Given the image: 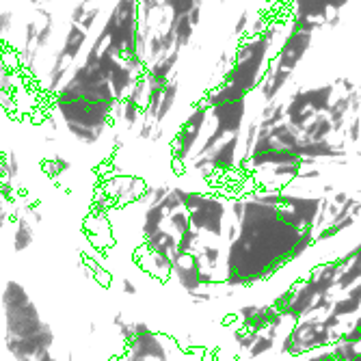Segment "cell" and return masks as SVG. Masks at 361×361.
<instances>
[{"mask_svg": "<svg viewBox=\"0 0 361 361\" xmlns=\"http://www.w3.org/2000/svg\"><path fill=\"white\" fill-rule=\"evenodd\" d=\"M294 71H288V69H281V67H277V65H268L266 69V74L260 82V93L264 98V102L268 104V102H275V98L281 93V89L288 85V80L292 78Z\"/></svg>", "mask_w": 361, "mask_h": 361, "instance_id": "277c9868", "label": "cell"}, {"mask_svg": "<svg viewBox=\"0 0 361 361\" xmlns=\"http://www.w3.org/2000/svg\"><path fill=\"white\" fill-rule=\"evenodd\" d=\"M96 331H98V327H96V322H91V325H89V333H96Z\"/></svg>", "mask_w": 361, "mask_h": 361, "instance_id": "2e32d148", "label": "cell"}, {"mask_svg": "<svg viewBox=\"0 0 361 361\" xmlns=\"http://www.w3.org/2000/svg\"><path fill=\"white\" fill-rule=\"evenodd\" d=\"M35 361H56V359H54V355H52V353H50V350H48V353H44L41 357H37Z\"/></svg>", "mask_w": 361, "mask_h": 361, "instance_id": "9a60e30c", "label": "cell"}, {"mask_svg": "<svg viewBox=\"0 0 361 361\" xmlns=\"http://www.w3.org/2000/svg\"><path fill=\"white\" fill-rule=\"evenodd\" d=\"M337 85H342V89H344V96H348V93H353V91L357 89V85L350 78H339L337 80Z\"/></svg>", "mask_w": 361, "mask_h": 361, "instance_id": "7c38bea8", "label": "cell"}, {"mask_svg": "<svg viewBox=\"0 0 361 361\" xmlns=\"http://www.w3.org/2000/svg\"><path fill=\"white\" fill-rule=\"evenodd\" d=\"M33 240H35V232H33V225L28 223L26 216H20L15 221V230H13V240H11V246L15 253H24L28 251L30 246H33Z\"/></svg>", "mask_w": 361, "mask_h": 361, "instance_id": "ba28073f", "label": "cell"}, {"mask_svg": "<svg viewBox=\"0 0 361 361\" xmlns=\"http://www.w3.org/2000/svg\"><path fill=\"white\" fill-rule=\"evenodd\" d=\"M44 327L39 307L35 301H28L22 307L5 309V335L9 337H30Z\"/></svg>", "mask_w": 361, "mask_h": 361, "instance_id": "7a4b0ae2", "label": "cell"}, {"mask_svg": "<svg viewBox=\"0 0 361 361\" xmlns=\"http://www.w3.org/2000/svg\"><path fill=\"white\" fill-rule=\"evenodd\" d=\"M333 93H335V85H318V87L305 89L307 104L316 115H322V112L329 110V106L333 104Z\"/></svg>", "mask_w": 361, "mask_h": 361, "instance_id": "5b68a950", "label": "cell"}, {"mask_svg": "<svg viewBox=\"0 0 361 361\" xmlns=\"http://www.w3.org/2000/svg\"><path fill=\"white\" fill-rule=\"evenodd\" d=\"M24 214L30 216V219H33L35 223H41V221H44V214H41V212L35 208V205H26V208H24Z\"/></svg>", "mask_w": 361, "mask_h": 361, "instance_id": "8fae6325", "label": "cell"}, {"mask_svg": "<svg viewBox=\"0 0 361 361\" xmlns=\"http://www.w3.org/2000/svg\"><path fill=\"white\" fill-rule=\"evenodd\" d=\"M331 134H333V126L329 121V117L322 112V115H316L307 123V128L301 132V137L305 143H314V141H329Z\"/></svg>", "mask_w": 361, "mask_h": 361, "instance_id": "52a82bcc", "label": "cell"}, {"mask_svg": "<svg viewBox=\"0 0 361 361\" xmlns=\"http://www.w3.org/2000/svg\"><path fill=\"white\" fill-rule=\"evenodd\" d=\"M339 20H342V15H339V11H331V13H329V17H327V26L329 28H335L337 24H339Z\"/></svg>", "mask_w": 361, "mask_h": 361, "instance_id": "4fadbf2b", "label": "cell"}, {"mask_svg": "<svg viewBox=\"0 0 361 361\" xmlns=\"http://www.w3.org/2000/svg\"><path fill=\"white\" fill-rule=\"evenodd\" d=\"M52 344H54V331L48 322H44V327L35 335L24 337V339L5 335V346L15 361H35L37 357L48 353L52 348Z\"/></svg>", "mask_w": 361, "mask_h": 361, "instance_id": "6da1fadb", "label": "cell"}, {"mask_svg": "<svg viewBox=\"0 0 361 361\" xmlns=\"http://www.w3.org/2000/svg\"><path fill=\"white\" fill-rule=\"evenodd\" d=\"M312 35L314 33H301V30H290L286 35L281 48L277 50L275 59L271 61L273 65L288 69V71H294L296 65L303 61V56L307 54L309 46H312Z\"/></svg>", "mask_w": 361, "mask_h": 361, "instance_id": "3957f363", "label": "cell"}, {"mask_svg": "<svg viewBox=\"0 0 361 361\" xmlns=\"http://www.w3.org/2000/svg\"><path fill=\"white\" fill-rule=\"evenodd\" d=\"M246 33H249V13L242 11L238 22H236V26H234V35L236 37H246Z\"/></svg>", "mask_w": 361, "mask_h": 361, "instance_id": "30bf717a", "label": "cell"}, {"mask_svg": "<svg viewBox=\"0 0 361 361\" xmlns=\"http://www.w3.org/2000/svg\"><path fill=\"white\" fill-rule=\"evenodd\" d=\"M175 93H178V85L175 82H169V85H164V91H162V100H160V106H158V115H156V121H162L164 115L171 110L173 102H175Z\"/></svg>", "mask_w": 361, "mask_h": 361, "instance_id": "9c48e42d", "label": "cell"}, {"mask_svg": "<svg viewBox=\"0 0 361 361\" xmlns=\"http://www.w3.org/2000/svg\"><path fill=\"white\" fill-rule=\"evenodd\" d=\"M121 290L132 296V294H137V286H134L130 279H121Z\"/></svg>", "mask_w": 361, "mask_h": 361, "instance_id": "5bb4252c", "label": "cell"}, {"mask_svg": "<svg viewBox=\"0 0 361 361\" xmlns=\"http://www.w3.org/2000/svg\"><path fill=\"white\" fill-rule=\"evenodd\" d=\"M67 361H74V355H71V353L67 355Z\"/></svg>", "mask_w": 361, "mask_h": 361, "instance_id": "e0dca14e", "label": "cell"}, {"mask_svg": "<svg viewBox=\"0 0 361 361\" xmlns=\"http://www.w3.org/2000/svg\"><path fill=\"white\" fill-rule=\"evenodd\" d=\"M28 301H33L28 294L26 288L15 281V279H9L3 288V296H0V305H3V309H15V307H22L26 305Z\"/></svg>", "mask_w": 361, "mask_h": 361, "instance_id": "8992f818", "label": "cell"}]
</instances>
